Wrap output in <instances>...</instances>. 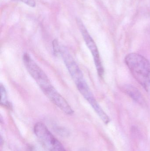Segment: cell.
<instances>
[{
    "label": "cell",
    "instance_id": "5b68a950",
    "mask_svg": "<svg viewBox=\"0 0 150 151\" xmlns=\"http://www.w3.org/2000/svg\"><path fill=\"white\" fill-rule=\"evenodd\" d=\"M60 54L75 84L85 80L82 71L67 49L61 47Z\"/></svg>",
    "mask_w": 150,
    "mask_h": 151
},
{
    "label": "cell",
    "instance_id": "6da1fadb",
    "mask_svg": "<svg viewBox=\"0 0 150 151\" xmlns=\"http://www.w3.org/2000/svg\"><path fill=\"white\" fill-rule=\"evenodd\" d=\"M125 63L133 76L150 94V62L136 53H130L125 58Z\"/></svg>",
    "mask_w": 150,
    "mask_h": 151
},
{
    "label": "cell",
    "instance_id": "9c48e42d",
    "mask_svg": "<svg viewBox=\"0 0 150 151\" xmlns=\"http://www.w3.org/2000/svg\"><path fill=\"white\" fill-rule=\"evenodd\" d=\"M21 1L29 5L31 7H35L36 6V2L34 0H20Z\"/></svg>",
    "mask_w": 150,
    "mask_h": 151
},
{
    "label": "cell",
    "instance_id": "8992f818",
    "mask_svg": "<svg viewBox=\"0 0 150 151\" xmlns=\"http://www.w3.org/2000/svg\"><path fill=\"white\" fill-rule=\"evenodd\" d=\"M48 98L66 114L71 115L74 111L66 99L52 86L43 91Z\"/></svg>",
    "mask_w": 150,
    "mask_h": 151
},
{
    "label": "cell",
    "instance_id": "ba28073f",
    "mask_svg": "<svg viewBox=\"0 0 150 151\" xmlns=\"http://www.w3.org/2000/svg\"><path fill=\"white\" fill-rule=\"evenodd\" d=\"M0 92H1V104L3 106L9 107V104L8 101V97H7V92L4 86L2 84H1L0 87Z\"/></svg>",
    "mask_w": 150,
    "mask_h": 151
},
{
    "label": "cell",
    "instance_id": "52a82bcc",
    "mask_svg": "<svg viewBox=\"0 0 150 151\" xmlns=\"http://www.w3.org/2000/svg\"><path fill=\"white\" fill-rule=\"evenodd\" d=\"M122 90L134 101L140 104H144V100L141 92L136 88L131 85H125L122 87Z\"/></svg>",
    "mask_w": 150,
    "mask_h": 151
},
{
    "label": "cell",
    "instance_id": "7a4b0ae2",
    "mask_svg": "<svg viewBox=\"0 0 150 151\" xmlns=\"http://www.w3.org/2000/svg\"><path fill=\"white\" fill-rule=\"evenodd\" d=\"M34 131L36 136L48 151H66L62 144L43 123H36L34 127Z\"/></svg>",
    "mask_w": 150,
    "mask_h": 151
},
{
    "label": "cell",
    "instance_id": "277c9868",
    "mask_svg": "<svg viewBox=\"0 0 150 151\" xmlns=\"http://www.w3.org/2000/svg\"><path fill=\"white\" fill-rule=\"evenodd\" d=\"M76 21L78 27H79V30L82 33L86 45L92 54L98 75L101 77L104 74V70L101 63L97 47L95 42L88 32L87 29L84 25L82 20L80 19L77 18Z\"/></svg>",
    "mask_w": 150,
    "mask_h": 151
},
{
    "label": "cell",
    "instance_id": "30bf717a",
    "mask_svg": "<svg viewBox=\"0 0 150 151\" xmlns=\"http://www.w3.org/2000/svg\"><path fill=\"white\" fill-rule=\"evenodd\" d=\"M29 151H37V150L36 149H34V148H31L29 149Z\"/></svg>",
    "mask_w": 150,
    "mask_h": 151
},
{
    "label": "cell",
    "instance_id": "3957f363",
    "mask_svg": "<svg viewBox=\"0 0 150 151\" xmlns=\"http://www.w3.org/2000/svg\"><path fill=\"white\" fill-rule=\"evenodd\" d=\"M23 61L27 71L35 80L42 91L52 86L46 74L28 54H24Z\"/></svg>",
    "mask_w": 150,
    "mask_h": 151
}]
</instances>
